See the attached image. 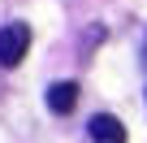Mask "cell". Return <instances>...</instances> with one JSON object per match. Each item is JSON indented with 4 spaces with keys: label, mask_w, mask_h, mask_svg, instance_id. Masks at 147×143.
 Segmentation results:
<instances>
[{
    "label": "cell",
    "mask_w": 147,
    "mask_h": 143,
    "mask_svg": "<svg viewBox=\"0 0 147 143\" xmlns=\"http://www.w3.org/2000/svg\"><path fill=\"white\" fill-rule=\"evenodd\" d=\"M74 104H78V83H74V78L48 87V108L52 113H74Z\"/></svg>",
    "instance_id": "obj_3"
},
{
    "label": "cell",
    "mask_w": 147,
    "mask_h": 143,
    "mask_svg": "<svg viewBox=\"0 0 147 143\" xmlns=\"http://www.w3.org/2000/svg\"><path fill=\"white\" fill-rule=\"evenodd\" d=\"M26 52H30V26H26V22H9V26H0V65L13 69V65H22Z\"/></svg>",
    "instance_id": "obj_1"
},
{
    "label": "cell",
    "mask_w": 147,
    "mask_h": 143,
    "mask_svg": "<svg viewBox=\"0 0 147 143\" xmlns=\"http://www.w3.org/2000/svg\"><path fill=\"white\" fill-rule=\"evenodd\" d=\"M91 139L95 143H125V126L113 113H95L91 117Z\"/></svg>",
    "instance_id": "obj_2"
}]
</instances>
